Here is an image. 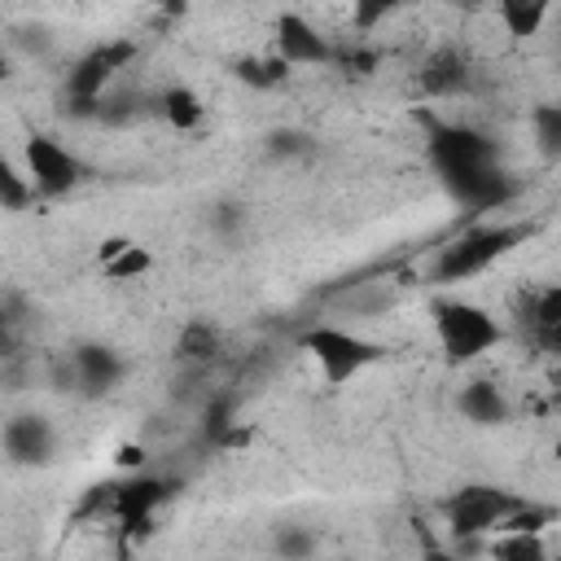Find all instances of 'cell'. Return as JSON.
Returning <instances> with one entry per match:
<instances>
[{
	"label": "cell",
	"instance_id": "cell-1",
	"mask_svg": "<svg viewBox=\"0 0 561 561\" xmlns=\"http://www.w3.org/2000/svg\"><path fill=\"white\" fill-rule=\"evenodd\" d=\"M430 162L447 193L469 210H491L513 197V180L500 167L495 145L465 123H438L430 131Z\"/></svg>",
	"mask_w": 561,
	"mask_h": 561
},
{
	"label": "cell",
	"instance_id": "cell-2",
	"mask_svg": "<svg viewBox=\"0 0 561 561\" xmlns=\"http://www.w3.org/2000/svg\"><path fill=\"white\" fill-rule=\"evenodd\" d=\"M530 237V224H469L460 237H451L438 259H434V280L438 285H456L469 280L478 272H486L491 263H500L508 250H517Z\"/></svg>",
	"mask_w": 561,
	"mask_h": 561
},
{
	"label": "cell",
	"instance_id": "cell-3",
	"mask_svg": "<svg viewBox=\"0 0 561 561\" xmlns=\"http://www.w3.org/2000/svg\"><path fill=\"white\" fill-rule=\"evenodd\" d=\"M434 337L447 355V364H469L478 355H486L491 346H500L504 329L491 311H482L478 302L465 298H438L434 307Z\"/></svg>",
	"mask_w": 561,
	"mask_h": 561
},
{
	"label": "cell",
	"instance_id": "cell-4",
	"mask_svg": "<svg viewBox=\"0 0 561 561\" xmlns=\"http://www.w3.org/2000/svg\"><path fill=\"white\" fill-rule=\"evenodd\" d=\"M302 351L320 364L329 386H342V381L359 377L368 364H377L386 355L377 342H368V337H359L351 329H337V324H311L302 333Z\"/></svg>",
	"mask_w": 561,
	"mask_h": 561
},
{
	"label": "cell",
	"instance_id": "cell-5",
	"mask_svg": "<svg viewBox=\"0 0 561 561\" xmlns=\"http://www.w3.org/2000/svg\"><path fill=\"white\" fill-rule=\"evenodd\" d=\"M136 57V44L131 39H105L96 48H88L70 75H66V101L75 114H92L96 101L105 96V88L118 79V70H127V61Z\"/></svg>",
	"mask_w": 561,
	"mask_h": 561
},
{
	"label": "cell",
	"instance_id": "cell-6",
	"mask_svg": "<svg viewBox=\"0 0 561 561\" xmlns=\"http://www.w3.org/2000/svg\"><path fill=\"white\" fill-rule=\"evenodd\" d=\"M522 504V495H508L500 486H486V482H469L460 486L451 500H447V526L456 539H473V535H491L500 530V522Z\"/></svg>",
	"mask_w": 561,
	"mask_h": 561
},
{
	"label": "cell",
	"instance_id": "cell-7",
	"mask_svg": "<svg viewBox=\"0 0 561 561\" xmlns=\"http://www.w3.org/2000/svg\"><path fill=\"white\" fill-rule=\"evenodd\" d=\"M22 162H26V180L35 184L39 197H61L83 180V162L53 136L31 131L22 145Z\"/></svg>",
	"mask_w": 561,
	"mask_h": 561
},
{
	"label": "cell",
	"instance_id": "cell-8",
	"mask_svg": "<svg viewBox=\"0 0 561 561\" xmlns=\"http://www.w3.org/2000/svg\"><path fill=\"white\" fill-rule=\"evenodd\" d=\"M171 495V482L153 478V473H136V478H123L118 482V495H114V522L127 539H136L140 530H149L153 522V508Z\"/></svg>",
	"mask_w": 561,
	"mask_h": 561
},
{
	"label": "cell",
	"instance_id": "cell-9",
	"mask_svg": "<svg viewBox=\"0 0 561 561\" xmlns=\"http://www.w3.org/2000/svg\"><path fill=\"white\" fill-rule=\"evenodd\" d=\"M66 386L83 390V394H105L123 381V355L101 346V342H83L75 346V355L66 359V373H61Z\"/></svg>",
	"mask_w": 561,
	"mask_h": 561
},
{
	"label": "cell",
	"instance_id": "cell-10",
	"mask_svg": "<svg viewBox=\"0 0 561 561\" xmlns=\"http://www.w3.org/2000/svg\"><path fill=\"white\" fill-rule=\"evenodd\" d=\"M272 53L289 66H324L333 61L329 39L302 18V13H280L276 18V35H272Z\"/></svg>",
	"mask_w": 561,
	"mask_h": 561
},
{
	"label": "cell",
	"instance_id": "cell-11",
	"mask_svg": "<svg viewBox=\"0 0 561 561\" xmlns=\"http://www.w3.org/2000/svg\"><path fill=\"white\" fill-rule=\"evenodd\" d=\"M57 447V434H53V421L39 416V412H22L4 425V456L13 465H44Z\"/></svg>",
	"mask_w": 561,
	"mask_h": 561
},
{
	"label": "cell",
	"instance_id": "cell-12",
	"mask_svg": "<svg viewBox=\"0 0 561 561\" xmlns=\"http://www.w3.org/2000/svg\"><path fill=\"white\" fill-rule=\"evenodd\" d=\"M469 57L460 48H434L416 70V88L425 96H456L469 88Z\"/></svg>",
	"mask_w": 561,
	"mask_h": 561
},
{
	"label": "cell",
	"instance_id": "cell-13",
	"mask_svg": "<svg viewBox=\"0 0 561 561\" xmlns=\"http://www.w3.org/2000/svg\"><path fill=\"white\" fill-rule=\"evenodd\" d=\"M456 408H460V412H465V421H473V425H500V421H508V403H504L500 386H495V381H486V377L469 381V386L460 390Z\"/></svg>",
	"mask_w": 561,
	"mask_h": 561
},
{
	"label": "cell",
	"instance_id": "cell-14",
	"mask_svg": "<svg viewBox=\"0 0 561 561\" xmlns=\"http://www.w3.org/2000/svg\"><path fill=\"white\" fill-rule=\"evenodd\" d=\"M149 263H153L149 250L136 245V241H127V237H110L101 245V267H105L110 280H136V276L149 272Z\"/></svg>",
	"mask_w": 561,
	"mask_h": 561
},
{
	"label": "cell",
	"instance_id": "cell-15",
	"mask_svg": "<svg viewBox=\"0 0 561 561\" xmlns=\"http://www.w3.org/2000/svg\"><path fill=\"white\" fill-rule=\"evenodd\" d=\"M219 346H224V333L210 320H188L180 329V337H175V359L202 368V364H210L219 355Z\"/></svg>",
	"mask_w": 561,
	"mask_h": 561
},
{
	"label": "cell",
	"instance_id": "cell-16",
	"mask_svg": "<svg viewBox=\"0 0 561 561\" xmlns=\"http://www.w3.org/2000/svg\"><path fill=\"white\" fill-rule=\"evenodd\" d=\"M491 4H495L500 22H504V31H508L513 39L539 35V26H543L548 13H552V0H491Z\"/></svg>",
	"mask_w": 561,
	"mask_h": 561
},
{
	"label": "cell",
	"instance_id": "cell-17",
	"mask_svg": "<svg viewBox=\"0 0 561 561\" xmlns=\"http://www.w3.org/2000/svg\"><path fill=\"white\" fill-rule=\"evenodd\" d=\"M158 110H162V118H167L175 131H193V127L206 123V105H202V96H197L193 88H184V83L167 88V92L158 96Z\"/></svg>",
	"mask_w": 561,
	"mask_h": 561
},
{
	"label": "cell",
	"instance_id": "cell-18",
	"mask_svg": "<svg viewBox=\"0 0 561 561\" xmlns=\"http://www.w3.org/2000/svg\"><path fill=\"white\" fill-rule=\"evenodd\" d=\"M491 557H504V561H539L543 557V539L535 530H500V539L491 543Z\"/></svg>",
	"mask_w": 561,
	"mask_h": 561
},
{
	"label": "cell",
	"instance_id": "cell-19",
	"mask_svg": "<svg viewBox=\"0 0 561 561\" xmlns=\"http://www.w3.org/2000/svg\"><path fill=\"white\" fill-rule=\"evenodd\" d=\"M530 131L543 158H561V105H535Z\"/></svg>",
	"mask_w": 561,
	"mask_h": 561
},
{
	"label": "cell",
	"instance_id": "cell-20",
	"mask_svg": "<svg viewBox=\"0 0 561 561\" xmlns=\"http://www.w3.org/2000/svg\"><path fill=\"white\" fill-rule=\"evenodd\" d=\"M237 75H241L250 88H276V83L289 75V61H280L276 53H267V57H245V61L237 66Z\"/></svg>",
	"mask_w": 561,
	"mask_h": 561
},
{
	"label": "cell",
	"instance_id": "cell-21",
	"mask_svg": "<svg viewBox=\"0 0 561 561\" xmlns=\"http://www.w3.org/2000/svg\"><path fill=\"white\" fill-rule=\"evenodd\" d=\"M408 0H351V22H355V31H373V26H381L390 13H399Z\"/></svg>",
	"mask_w": 561,
	"mask_h": 561
},
{
	"label": "cell",
	"instance_id": "cell-22",
	"mask_svg": "<svg viewBox=\"0 0 561 561\" xmlns=\"http://www.w3.org/2000/svg\"><path fill=\"white\" fill-rule=\"evenodd\" d=\"M0 197H4V210H22V206L35 197V184L22 180V175L13 171V162H4V167H0Z\"/></svg>",
	"mask_w": 561,
	"mask_h": 561
},
{
	"label": "cell",
	"instance_id": "cell-23",
	"mask_svg": "<svg viewBox=\"0 0 561 561\" xmlns=\"http://www.w3.org/2000/svg\"><path fill=\"white\" fill-rule=\"evenodd\" d=\"M276 548H280V552H289V557H302V552H311V548H316V539H311V535H298V530H285V535L276 539Z\"/></svg>",
	"mask_w": 561,
	"mask_h": 561
},
{
	"label": "cell",
	"instance_id": "cell-24",
	"mask_svg": "<svg viewBox=\"0 0 561 561\" xmlns=\"http://www.w3.org/2000/svg\"><path fill=\"white\" fill-rule=\"evenodd\" d=\"M123 465H140L145 460V451H136V447H123V456H118Z\"/></svg>",
	"mask_w": 561,
	"mask_h": 561
},
{
	"label": "cell",
	"instance_id": "cell-25",
	"mask_svg": "<svg viewBox=\"0 0 561 561\" xmlns=\"http://www.w3.org/2000/svg\"><path fill=\"white\" fill-rule=\"evenodd\" d=\"M145 4H158V9H184V0H145Z\"/></svg>",
	"mask_w": 561,
	"mask_h": 561
}]
</instances>
